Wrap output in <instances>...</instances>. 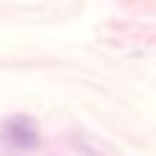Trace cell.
<instances>
[{
  "label": "cell",
  "instance_id": "obj_1",
  "mask_svg": "<svg viewBox=\"0 0 156 156\" xmlns=\"http://www.w3.org/2000/svg\"><path fill=\"white\" fill-rule=\"evenodd\" d=\"M6 136L12 139V145H17V147H38V142H41V133H38V124L32 122V119H26V116H15V119H9L6 122Z\"/></svg>",
  "mask_w": 156,
  "mask_h": 156
}]
</instances>
